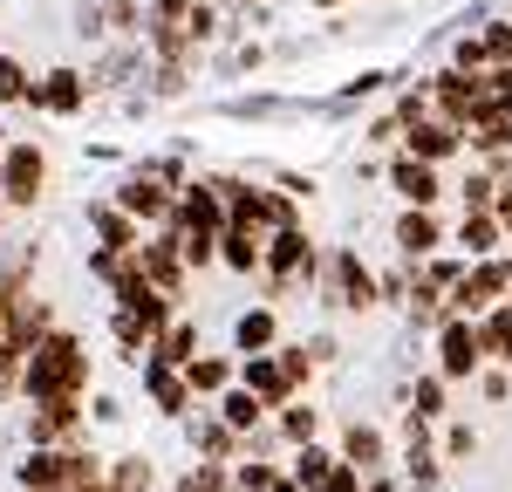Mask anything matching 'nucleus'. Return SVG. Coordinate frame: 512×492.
I'll return each instance as SVG.
<instances>
[{
	"label": "nucleus",
	"mask_w": 512,
	"mask_h": 492,
	"mask_svg": "<svg viewBox=\"0 0 512 492\" xmlns=\"http://www.w3.org/2000/svg\"><path fill=\"white\" fill-rule=\"evenodd\" d=\"M7 301H14V294H0V322H7Z\"/></svg>",
	"instance_id": "32"
},
{
	"label": "nucleus",
	"mask_w": 512,
	"mask_h": 492,
	"mask_svg": "<svg viewBox=\"0 0 512 492\" xmlns=\"http://www.w3.org/2000/svg\"><path fill=\"white\" fill-rule=\"evenodd\" d=\"M0 103H28V69L0 55Z\"/></svg>",
	"instance_id": "22"
},
{
	"label": "nucleus",
	"mask_w": 512,
	"mask_h": 492,
	"mask_svg": "<svg viewBox=\"0 0 512 492\" xmlns=\"http://www.w3.org/2000/svg\"><path fill=\"white\" fill-rule=\"evenodd\" d=\"M253 417H260V397L253 390H233L226 397V431H253Z\"/></svg>",
	"instance_id": "20"
},
{
	"label": "nucleus",
	"mask_w": 512,
	"mask_h": 492,
	"mask_svg": "<svg viewBox=\"0 0 512 492\" xmlns=\"http://www.w3.org/2000/svg\"><path fill=\"white\" fill-rule=\"evenodd\" d=\"M315 431V410H287V438H308Z\"/></svg>",
	"instance_id": "29"
},
{
	"label": "nucleus",
	"mask_w": 512,
	"mask_h": 492,
	"mask_svg": "<svg viewBox=\"0 0 512 492\" xmlns=\"http://www.w3.org/2000/svg\"><path fill=\"white\" fill-rule=\"evenodd\" d=\"M82 431V397H48V404L28 417V438L35 445H62V438H76Z\"/></svg>",
	"instance_id": "4"
},
{
	"label": "nucleus",
	"mask_w": 512,
	"mask_h": 492,
	"mask_svg": "<svg viewBox=\"0 0 512 492\" xmlns=\"http://www.w3.org/2000/svg\"><path fill=\"white\" fill-rule=\"evenodd\" d=\"M506 267H478V274H465V281H458V308H485V301H492V294H506Z\"/></svg>",
	"instance_id": "12"
},
{
	"label": "nucleus",
	"mask_w": 512,
	"mask_h": 492,
	"mask_svg": "<svg viewBox=\"0 0 512 492\" xmlns=\"http://www.w3.org/2000/svg\"><path fill=\"white\" fill-rule=\"evenodd\" d=\"M260 253H267V246H260V233H239V226H226V233H219V260H226L233 274H253V267H260Z\"/></svg>",
	"instance_id": "10"
},
{
	"label": "nucleus",
	"mask_w": 512,
	"mask_h": 492,
	"mask_svg": "<svg viewBox=\"0 0 512 492\" xmlns=\"http://www.w3.org/2000/svg\"><path fill=\"white\" fill-rule=\"evenodd\" d=\"M192 349H198V328L192 322H164L158 328V342H151V363H192Z\"/></svg>",
	"instance_id": "7"
},
{
	"label": "nucleus",
	"mask_w": 512,
	"mask_h": 492,
	"mask_svg": "<svg viewBox=\"0 0 512 492\" xmlns=\"http://www.w3.org/2000/svg\"><path fill=\"white\" fill-rule=\"evenodd\" d=\"M41 185H48V158H41L35 144H14L0 158V192H7V205H35Z\"/></svg>",
	"instance_id": "2"
},
{
	"label": "nucleus",
	"mask_w": 512,
	"mask_h": 492,
	"mask_svg": "<svg viewBox=\"0 0 512 492\" xmlns=\"http://www.w3.org/2000/svg\"><path fill=\"white\" fill-rule=\"evenodd\" d=\"M472 363H478V328L451 322L444 328V376H472Z\"/></svg>",
	"instance_id": "9"
},
{
	"label": "nucleus",
	"mask_w": 512,
	"mask_h": 492,
	"mask_svg": "<svg viewBox=\"0 0 512 492\" xmlns=\"http://www.w3.org/2000/svg\"><path fill=\"white\" fill-rule=\"evenodd\" d=\"M396 185H403V192H410L417 205H431V199H437V178H431V164H417V158H403V164H396Z\"/></svg>",
	"instance_id": "15"
},
{
	"label": "nucleus",
	"mask_w": 512,
	"mask_h": 492,
	"mask_svg": "<svg viewBox=\"0 0 512 492\" xmlns=\"http://www.w3.org/2000/svg\"><path fill=\"white\" fill-rule=\"evenodd\" d=\"M485 55H512V28H492L485 35Z\"/></svg>",
	"instance_id": "31"
},
{
	"label": "nucleus",
	"mask_w": 512,
	"mask_h": 492,
	"mask_svg": "<svg viewBox=\"0 0 512 492\" xmlns=\"http://www.w3.org/2000/svg\"><path fill=\"white\" fill-rule=\"evenodd\" d=\"M82 383H89V349H82L69 328H48L35 349H28V363H21V397H82Z\"/></svg>",
	"instance_id": "1"
},
{
	"label": "nucleus",
	"mask_w": 512,
	"mask_h": 492,
	"mask_svg": "<svg viewBox=\"0 0 512 492\" xmlns=\"http://www.w3.org/2000/svg\"><path fill=\"white\" fill-rule=\"evenodd\" d=\"M144 383H151V397H158V410H171V417H178V410L192 404V390H185V376H178L171 363H144Z\"/></svg>",
	"instance_id": "8"
},
{
	"label": "nucleus",
	"mask_w": 512,
	"mask_h": 492,
	"mask_svg": "<svg viewBox=\"0 0 512 492\" xmlns=\"http://www.w3.org/2000/svg\"><path fill=\"white\" fill-rule=\"evenodd\" d=\"M89 226L103 233V246H123V253L137 246V219H130V212H117V205H89Z\"/></svg>",
	"instance_id": "11"
},
{
	"label": "nucleus",
	"mask_w": 512,
	"mask_h": 492,
	"mask_svg": "<svg viewBox=\"0 0 512 492\" xmlns=\"http://www.w3.org/2000/svg\"><path fill=\"white\" fill-rule=\"evenodd\" d=\"M274 342V315L267 308H253V315H239V349L253 356V349H267Z\"/></svg>",
	"instance_id": "18"
},
{
	"label": "nucleus",
	"mask_w": 512,
	"mask_h": 492,
	"mask_svg": "<svg viewBox=\"0 0 512 492\" xmlns=\"http://www.w3.org/2000/svg\"><path fill=\"white\" fill-rule=\"evenodd\" d=\"M246 390H253V397H267V404H280V397H287L294 383H287V369H280V363L253 356V363H246Z\"/></svg>",
	"instance_id": "13"
},
{
	"label": "nucleus",
	"mask_w": 512,
	"mask_h": 492,
	"mask_svg": "<svg viewBox=\"0 0 512 492\" xmlns=\"http://www.w3.org/2000/svg\"><path fill=\"white\" fill-rule=\"evenodd\" d=\"M294 472H301V486H321V472H328V458H321V451H301V465H294Z\"/></svg>",
	"instance_id": "27"
},
{
	"label": "nucleus",
	"mask_w": 512,
	"mask_h": 492,
	"mask_svg": "<svg viewBox=\"0 0 512 492\" xmlns=\"http://www.w3.org/2000/svg\"><path fill=\"white\" fill-rule=\"evenodd\" d=\"M117 212H130V219H171L178 212V199L164 192V178L158 171H137V178H123V192H117Z\"/></svg>",
	"instance_id": "3"
},
{
	"label": "nucleus",
	"mask_w": 512,
	"mask_h": 492,
	"mask_svg": "<svg viewBox=\"0 0 512 492\" xmlns=\"http://www.w3.org/2000/svg\"><path fill=\"white\" fill-rule=\"evenodd\" d=\"M110 492H151V458H123L117 472H103Z\"/></svg>",
	"instance_id": "16"
},
{
	"label": "nucleus",
	"mask_w": 512,
	"mask_h": 492,
	"mask_svg": "<svg viewBox=\"0 0 512 492\" xmlns=\"http://www.w3.org/2000/svg\"><path fill=\"white\" fill-rule=\"evenodd\" d=\"M492 233H499V226H492L485 212H478V219H465V246H472V253H485V246H492Z\"/></svg>",
	"instance_id": "25"
},
{
	"label": "nucleus",
	"mask_w": 512,
	"mask_h": 492,
	"mask_svg": "<svg viewBox=\"0 0 512 492\" xmlns=\"http://www.w3.org/2000/svg\"><path fill=\"white\" fill-rule=\"evenodd\" d=\"M376 451H383V445H376V431L355 424V431H349V458H355V465H376Z\"/></svg>",
	"instance_id": "24"
},
{
	"label": "nucleus",
	"mask_w": 512,
	"mask_h": 492,
	"mask_svg": "<svg viewBox=\"0 0 512 492\" xmlns=\"http://www.w3.org/2000/svg\"><path fill=\"white\" fill-rule=\"evenodd\" d=\"M321 492H355V465H328L321 472Z\"/></svg>",
	"instance_id": "26"
},
{
	"label": "nucleus",
	"mask_w": 512,
	"mask_h": 492,
	"mask_svg": "<svg viewBox=\"0 0 512 492\" xmlns=\"http://www.w3.org/2000/svg\"><path fill=\"white\" fill-rule=\"evenodd\" d=\"M451 144H458V123H424V130L410 137V151H417V158H444Z\"/></svg>",
	"instance_id": "17"
},
{
	"label": "nucleus",
	"mask_w": 512,
	"mask_h": 492,
	"mask_svg": "<svg viewBox=\"0 0 512 492\" xmlns=\"http://www.w3.org/2000/svg\"><path fill=\"white\" fill-rule=\"evenodd\" d=\"M226 376H233V369L219 363V356H192V363H185V390H192V397H212V390H226Z\"/></svg>",
	"instance_id": "14"
},
{
	"label": "nucleus",
	"mask_w": 512,
	"mask_h": 492,
	"mask_svg": "<svg viewBox=\"0 0 512 492\" xmlns=\"http://www.w3.org/2000/svg\"><path fill=\"white\" fill-rule=\"evenodd\" d=\"M369 492H390V486H369Z\"/></svg>",
	"instance_id": "33"
},
{
	"label": "nucleus",
	"mask_w": 512,
	"mask_h": 492,
	"mask_svg": "<svg viewBox=\"0 0 512 492\" xmlns=\"http://www.w3.org/2000/svg\"><path fill=\"white\" fill-rule=\"evenodd\" d=\"M396 240H403V253H431V246H437V226L424 219V212H410V219L396 226Z\"/></svg>",
	"instance_id": "19"
},
{
	"label": "nucleus",
	"mask_w": 512,
	"mask_h": 492,
	"mask_svg": "<svg viewBox=\"0 0 512 492\" xmlns=\"http://www.w3.org/2000/svg\"><path fill=\"white\" fill-rule=\"evenodd\" d=\"M478 349H499V356H512V308H499V315L485 322V335H478Z\"/></svg>",
	"instance_id": "21"
},
{
	"label": "nucleus",
	"mask_w": 512,
	"mask_h": 492,
	"mask_svg": "<svg viewBox=\"0 0 512 492\" xmlns=\"http://www.w3.org/2000/svg\"><path fill=\"white\" fill-rule=\"evenodd\" d=\"M437 404H444V390H437V383H417V410H424V417H431Z\"/></svg>",
	"instance_id": "30"
},
{
	"label": "nucleus",
	"mask_w": 512,
	"mask_h": 492,
	"mask_svg": "<svg viewBox=\"0 0 512 492\" xmlns=\"http://www.w3.org/2000/svg\"><path fill=\"white\" fill-rule=\"evenodd\" d=\"M28 103L55 110V117H69V110H82V76H76V69H55L41 89H28Z\"/></svg>",
	"instance_id": "5"
},
{
	"label": "nucleus",
	"mask_w": 512,
	"mask_h": 492,
	"mask_svg": "<svg viewBox=\"0 0 512 492\" xmlns=\"http://www.w3.org/2000/svg\"><path fill=\"white\" fill-rule=\"evenodd\" d=\"M260 260H267V267H274V281L287 287V281H294V274H301V267H308V240H301L294 226H280V233H274V246H267Z\"/></svg>",
	"instance_id": "6"
},
{
	"label": "nucleus",
	"mask_w": 512,
	"mask_h": 492,
	"mask_svg": "<svg viewBox=\"0 0 512 492\" xmlns=\"http://www.w3.org/2000/svg\"><path fill=\"white\" fill-rule=\"evenodd\" d=\"M21 363H28V356H21V349H7V342H0V404H7V397H14V390H21Z\"/></svg>",
	"instance_id": "23"
},
{
	"label": "nucleus",
	"mask_w": 512,
	"mask_h": 492,
	"mask_svg": "<svg viewBox=\"0 0 512 492\" xmlns=\"http://www.w3.org/2000/svg\"><path fill=\"white\" fill-rule=\"evenodd\" d=\"M274 486V472H267V465H246V472H239V492H267Z\"/></svg>",
	"instance_id": "28"
}]
</instances>
